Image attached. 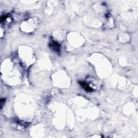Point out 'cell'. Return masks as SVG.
<instances>
[{
	"label": "cell",
	"instance_id": "obj_1",
	"mask_svg": "<svg viewBox=\"0 0 138 138\" xmlns=\"http://www.w3.org/2000/svg\"><path fill=\"white\" fill-rule=\"evenodd\" d=\"M50 47L55 52H59L60 51V45L56 41H52L50 43Z\"/></svg>",
	"mask_w": 138,
	"mask_h": 138
},
{
	"label": "cell",
	"instance_id": "obj_2",
	"mask_svg": "<svg viewBox=\"0 0 138 138\" xmlns=\"http://www.w3.org/2000/svg\"><path fill=\"white\" fill-rule=\"evenodd\" d=\"M79 84L80 85V86H82L83 88H84L86 91L89 92H91L92 91V89L90 87L89 85L85 82H79Z\"/></svg>",
	"mask_w": 138,
	"mask_h": 138
}]
</instances>
